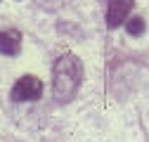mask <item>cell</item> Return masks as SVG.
I'll return each instance as SVG.
<instances>
[{
    "label": "cell",
    "mask_w": 149,
    "mask_h": 142,
    "mask_svg": "<svg viewBox=\"0 0 149 142\" xmlns=\"http://www.w3.org/2000/svg\"><path fill=\"white\" fill-rule=\"evenodd\" d=\"M81 81H83V62L76 55H71V52H64L52 66V93H54V100H59V102L73 100V95H76L78 88H81Z\"/></svg>",
    "instance_id": "6da1fadb"
},
{
    "label": "cell",
    "mask_w": 149,
    "mask_h": 142,
    "mask_svg": "<svg viewBox=\"0 0 149 142\" xmlns=\"http://www.w3.org/2000/svg\"><path fill=\"white\" fill-rule=\"evenodd\" d=\"M43 95V83L36 76H22L12 88V100L14 102H36Z\"/></svg>",
    "instance_id": "7a4b0ae2"
},
{
    "label": "cell",
    "mask_w": 149,
    "mask_h": 142,
    "mask_svg": "<svg viewBox=\"0 0 149 142\" xmlns=\"http://www.w3.org/2000/svg\"><path fill=\"white\" fill-rule=\"evenodd\" d=\"M133 7H135L133 0H107V26L116 29V26L125 24Z\"/></svg>",
    "instance_id": "3957f363"
},
{
    "label": "cell",
    "mask_w": 149,
    "mask_h": 142,
    "mask_svg": "<svg viewBox=\"0 0 149 142\" xmlns=\"http://www.w3.org/2000/svg\"><path fill=\"white\" fill-rule=\"evenodd\" d=\"M19 50H22V36H19V31H14V29L0 31V55L14 57V55H19Z\"/></svg>",
    "instance_id": "277c9868"
},
{
    "label": "cell",
    "mask_w": 149,
    "mask_h": 142,
    "mask_svg": "<svg viewBox=\"0 0 149 142\" xmlns=\"http://www.w3.org/2000/svg\"><path fill=\"white\" fill-rule=\"evenodd\" d=\"M125 31H128L130 36L144 33V19H142V17H133V19H128V22H125Z\"/></svg>",
    "instance_id": "5b68a950"
}]
</instances>
